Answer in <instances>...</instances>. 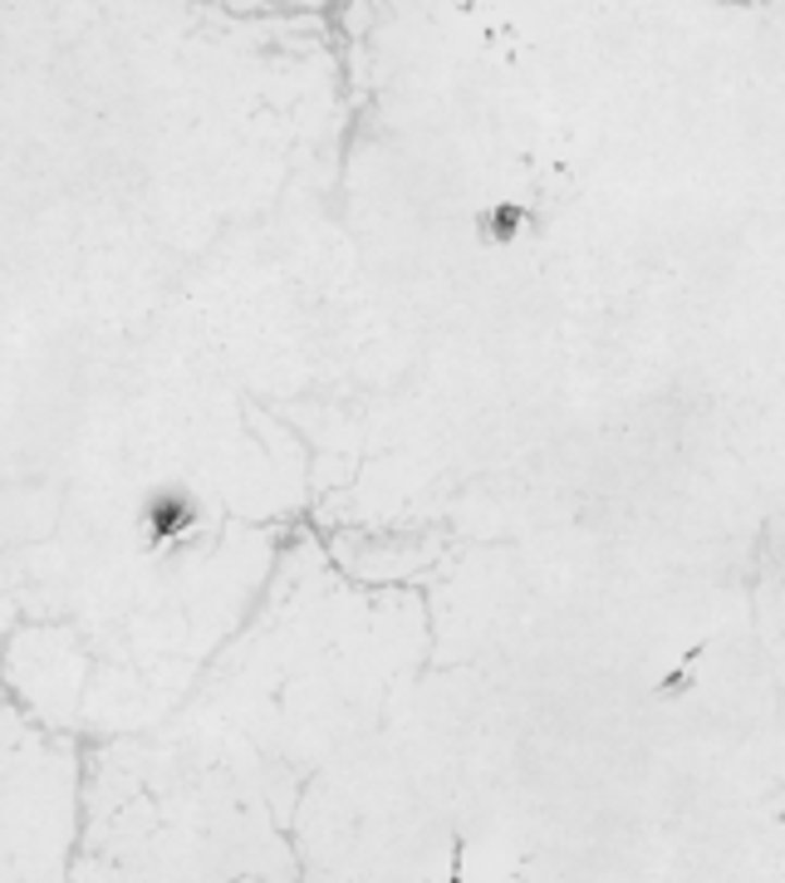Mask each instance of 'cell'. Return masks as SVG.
<instances>
[{
    "mask_svg": "<svg viewBox=\"0 0 785 883\" xmlns=\"http://www.w3.org/2000/svg\"><path fill=\"white\" fill-rule=\"evenodd\" d=\"M447 883H467L462 879V844H452V879Z\"/></svg>",
    "mask_w": 785,
    "mask_h": 883,
    "instance_id": "1",
    "label": "cell"
}]
</instances>
